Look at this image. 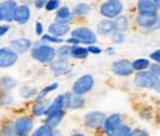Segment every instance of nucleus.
Returning <instances> with one entry per match:
<instances>
[{
  "label": "nucleus",
  "mask_w": 160,
  "mask_h": 136,
  "mask_svg": "<svg viewBox=\"0 0 160 136\" xmlns=\"http://www.w3.org/2000/svg\"><path fill=\"white\" fill-rule=\"evenodd\" d=\"M30 55H31V58L34 61L43 64V65H49L52 61L57 59V56H55V47L51 45H45L42 41H36V43L31 45Z\"/></svg>",
  "instance_id": "f257e3e1"
},
{
  "label": "nucleus",
  "mask_w": 160,
  "mask_h": 136,
  "mask_svg": "<svg viewBox=\"0 0 160 136\" xmlns=\"http://www.w3.org/2000/svg\"><path fill=\"white\" fill-rule=\"evenodd\" d=\"M133 85L137 86L138 89H150V90H154L156 93H159L160 90V80L154 79L148 70L135 73Z\"/></svg>",
  "instance_id": "f03ea898"
},
{
  "label": "nucleus",
  "mask_w": 160,
  "mask_h": 136,
  "mask_svg": "<svg viewBox=\"0 0 160 136\" xmlns=\"http://www.w3.org/2000/svg\"><path fill=\"white\" fill-rule=\"evenodd\" d=\"M70 36L79 40L80 45H97L98 36L97 33L91 30L89 27H76V28L70 30Z\"/></svg>",
  "instance_id": "7ed1b4c3"
},
{
  "label": "nucleus",
  "mask_w": 160,
  "mask_h": 136,
  "mask_svg": "<svg viewBox=\"0 0 160 136\" xmlns=\"http://www.w3.org/2000/svg\"><path fill=\"white\" fill-rule=\"evenodd\" d=\"M99 13L105 19H114L123 13V3L122 0H105L99 6Z\"/></svg>",
  "instance_id": "20e7f679"
},
{
  "label": "nucleus",
  "mask_w": 160,
  "mask_h": 136,
  "mask_svg": "<svg viewBox=\"0 0 160 136\" xmlns=\"http://www.w3.org/2000/svg\"><path fill=\"white\" fill-rule=\"evenodd\" d=\"M93 86H95L93 75H91V74H83V75H80L79 79L73 83L71 92L76 93V95H80V96H85V95H88V93L93 89Z\"/></svg>",
  "instance_id": "39448f33"
},
{
  "label": "nucleus",
  "mask_w": 160,
  "mask_h": 136,
  "mask_svg": "<svg viewBox=\"0 0 160 136\" xmlns=\"http://www.w3.org/2000/svg\"><path fill=\"white\" fill-rule=\"evenodd\" d=\"M12 127L17 136H28L34 129V119L31 115H19L12 123Z\"/></svg>",
  "instance_id": "423d86ee"
},
{
  "label": "nucleus",
  "mask_w": 160,
  "mask_h": 136,
  "mask_svg": "<svg viewBox=\"0 0 160 136\" xmlns=\"http://www.w3.org/2000/svg\"><path fill=\"white\" fill-rule=\"evenodd\" d=\"M122 124H123V119H122L120 114H117V113L110 114V115H107V117L104 119L102 126H101L99 130L104 133V136H114L117 129H119Z\"/></svg>",
  "instance_id": "0eeeda50"
},
{
  "label": "nucleus",
  "mask_w": 160,
  "mask_h": 136,
  "mask_svg": "<svg viewBox=\"0 0 160 136\" xmlns=\"http://www.w3.org/2000/svg\"><path fill=\"white\" fill-rule=\"evenodd\" d=\"M104 119H105V114L102 111H88L83 115V124L91 130H99Z\"/></svg>",
  "instance_id": "6e6552de"
},
{
  "label": "nucleus",
  "mask_w": 160,
  "mask_h": 136,
  "mask_svg": "<svg viewBox=\"0 0 160 136\" xmlns=\"http://www.w3.org/2000/svg\"><path fill=\"white\" fill-rule=\"evenodd\" d=\"M137 25L145 30H157L159 28V15L157 13H138L135 18Z\"/></svg>",
  "instance_id": "1a4fd4ad"
},
{
  "label": "nucleus",
  "mask_w": 160,
  "mask_h": 136,
  "mask_svg": "<svg viewBox=\"0 0 160 136\" xmlns=\"http://www.w3.org/2000/svg\"><path fill=\"white\" fill-rule=\"evenodd\" d=\"M111 73L117 77H131L135 74L131 61L128 59H117L111 64Z\"/></svg>",
  "instance_id": "9d476101"
},
{
  "label": "nucleus",
  "mask_w": 160,
  "mask_h": 136,
  "mask_svg": "<svg viewBox=\"0 0 160 136\" xmlns=\"http://www.w3.org/2000/svg\"><path fill=\"white\" fill-rule=\"evenodd\" d=\"M19 55L11 47H0V68H11L18 62Z\"/></svg>",
  "instance_id": "9b49d317"
},
{
  "label": "nucleus",
  "mask_w": 160,
  "mask_h": 136,
  "mask_svg": "<svg viewBox=\"0 0 160 136\" xmlns=\"http://www.w3.org/2000/svg\"><path fill=\"white\" fill-rule=\"evenodd\" d=\"M62 96H64V109L76 111V109H80L85 105V96L76 95V93H73L70 90L62 93Z\"/></svg>",
  "instance_id": "f8f14e48"
},
{
  "label": "nucleus",
  "mask_w": 160,
  "mask_h": 136,
  "mask_svg": "<svg viewBox=\"0 0 160 136\" xmlns=\"http://www.w3.org/2000/svg\"><path fill=\"white\" fill-rule=\"evenodd\" d=\"M31 18V9L27 5H17L15 12H13V18H12V22H17L18 25H25Z\"/></svg>",
  "instance_id": "ddd939ff"
},
{
  "label": "nucleus",
  "mask_w": 160,
  "mask_h": 136,
  "mask_svg": "<svg viewBox=\"0 0 160 136\" xmlns=\"http://www.w3.org/2000/svg\"><path fill=\"white\" fill-rule=\"evenodd\" d=\"M49 71H51L55 77H62L71 71V65L70 61H64V59H55L49 64Z\"/></svg>",
  "instance_id": "4468645a"
},
{
  "label": "nucleus",
  "mask_w": 160,
  "mask_h": 136,
  "mask_svg": "<svg viewBox=\"0 0 160 136\" xmlns=\"http://www.w3.org/2000/svg\"><path fill=\"white\" fill-rule=\"evenodd\" d=\"M17 2L15 0H3L0 3V15H2V21H5L6 24L12 22V18H13V12L17 7Z\"/></svg>",
  "instance_id": "2eb2a0df"
},
{
  "label": "nucleus",
  "mask_w": 160,
  "mask_h": 136,
  "mask_svg": "<svg viewBox=\"0 0 160 136\" xmlns=\"http://www.w3.org/2000/svg\"><path fill=\"white\" fill-rule=\"evenodd\" d=\"M9 45H11L9 47H11L12 51H15L18 55H21V53H27V52H30L33 41H31L30 39H27V37H18V39L11 40Z\"/></svg>",
  "instance_id": "dca6fc26"
},
{
  "label": "nucleus",
  "mask_w": 160,
  "mask_h": 136,
  "mask_svg": "<svg viewBox=\"0 0 160 136\" xmlns=\"http://www.w3.org/2000/svg\"><path fill=\"white\" fill-rule=\"evenodd\" d=\"M74 15L71 13V9L68 6H59L55 11V22L58 24H71L74 22Z\"/></svg>",
  "instance_id": "f3484780"
},
{
  "label": "nucleus",
  "mask_w": 160,
  "mask_h": 136,
  "mask_svg": "<svg viewBox=\"0 0 160 136\" xmlns=\"http://www.w3.org/2000/svg\"><path fill=\"white\" fill-rule=\"evenodd\" d=\"M64 117H65V109H59L55 113H51L45 115V124L49 126L51 129H58V126L62 123Z\"/></svg>",
  "instance_id": "a211bd4d"
},
{
  "label": "nucleus",
  "mask_w": 160,
  "mask_h": 136,
  "mask_svg": "<svg viewBox=\"0 0 160 136\" xmlns=\"http://www.w3.org/2000/svg\"><path fill=\"white\" fill-rule=\"evenodd\" d=\"M70 25L68 24H58V22H53L49 25V28H48V34H51V36H55V37H59V39H62L65 34H70Z\"/></svg>",
  "instance_id": "6ab92c4d"
},
{
  "label": "nucleus",
  "mask_w": 160,
  "mask_h": 136,
  "mask_svg": "<svg viewBox=\"0 0 160 136\" xmlns=\"http://www.w3.org/2000/svg\"><path fill=\"white\" fill-rule=\"evenodd\" d=\"M49 102L48 99H40V101H36L31 107V117L33 119H37V117H43L46 113V109L49 107Z\"/></svg>",
  "instance_id": "aec40b11"
},
{
  "label": "nucleus",
  "mask_w": 160,
  "mask_h": 136,
  "mask_svg": "<svg viewBox=\"0 0 160 136\" xmlns=\"http://www.w3.org/2000/svg\"><path fill=\"white\" fill-rule=\"evenodd\" d=\"M138 13H157L159 7L151 0H138L137 2Z\"/></svg>",
  "instance_id": "412c9836"
},
{
  "label": "nucleus",
  "mask_w": 160,
  "mask_h": 136,
  "mask_svg": "<svg viewBox=\"0 0 160 136\" xmlns=\"http://www.w3.org/2000/svg\"><path fill=\"white\" fill-rule=\"evenodd\" d=\"M114 31V27H113V21L111 19H105L104 18L102 21H99L98 22V25H97V36L99 34V36H110V34L113 33Z\"/></svg>",
  "instance_id": "4be33fe9"
},
{
  "label": "nucleus",
  "mask_w": 160,
  "mask_h": 136,
  "mask_svg": "<svg viewBox=\"0 0 160 136\" xmlns=\"http://www.w3.org/2000/svg\"><path fill=\"white\" fill-rule=\"evenodd\" d=\"M88 56H89V52L86 49V46H83V45L70 46V58H74V59H86Z\"/></svg>",
  "instance_id": "5701e85b"
},
{
  "label": "nucleus",
  "mask_w": 160,
  "mask_h": 136,
  "mask_svg": "<svg viewBox=\"0 0 160 136\" xmlns=\"http://www.w3.org/2000/svg\"><path fill=\"white\" fill-rule=\"evenodd\" d=\"M113 21V27H114V31H120V33H125L129 30V18L125 17V15H119L117 18L111 19Z\"/></svg>",
  "instance_id": "b1692460"
},
{
  "label": "nucleus",
  "mask_w": 160,
  "mask_h": 136,
  "mask_svg": "<svg viewBox=\"0 0 160 136\" xmlns=\"http://www.w3.org/2000/svg\"><path fill=\"white\" fill-rule=\"evenodd\" d=\"M18 86L17 79H13L11 75H3L0 79V90L2 92H12Z\"/></svg>",
  "instance_id": "393cba45"
},
{
  "label": "nucleus",
  "mask_w": 160,
  "mask_h": 136,
  "mask_svg": "<svg viewBox=\"0 0 160 136\" xmlns=\"http://www.w3.org/2000/svg\"><path fill=\"white\" fill-rule=\"evenodd\" d=\"M59 109H64V96H62V93L57 95V96L49 102V107H48V109H46L45 115H48V114H51V113H55V111H59Z\"/></svg>",
  "instance_id": "a878e982"
},
{
  "label": "nucleus",
  "mask_w": 160,
  "mask_h": 136,
  "mask_svg": "<svg viewBox=\"0 0 160 136\" xmlns=\"http://www.w3.org/2000/svg\"><path fill=\"white\" fill-rule=\"evenodd\" d=\"M92 12V6L89 3H86V2H80L77 5L71 9V13L74 15V17H86V15H89Z\"/></svg>",
  "instance_id": "bb28decb"
},
{
  "label": "nucleus",
  "mask_w": 160,
  "mask_h": 136,
  "mask_svg": "<svg viewBox=\"0 0 160 136\" xmlns=\"http://www.w3.org/2000/svg\"><path fill=\"white\" fill-rule=\"evenodd\" d=\"M58 87H59V83L55 81V83H51V85L45 86L43 89L40 92H37V95H36V101H40V99H46V96L51 93V92H55L58 90Z\"/></svg>",
  "instance_id": "cd10ccee"
},
{
  "label": "nucleus",
  "mask_w": 160,
  "mask_h": 136,
  "mask_svg": "<svg viewBox=\"0 0 160 136\" xmlns=\"http://www.w3.org/2000/svg\"><path fill=\"white\" fill-rule=\"evenodd\" d=\"M132 68H133V71L135 73H138V71H144V70H148L150 67V59H147V58H138V59H135V61H132Z\"/></svg>",
  "instance_id": "c85d7f7f"
},
{
  "label": "nucleus",
  "mask_w": 160,
  "mask_h": 136,
  "mask_svg": "<svg viewBox=\"0 0 160 136\" xmlns=\"http://www.w3.org/2000/svg\"><path fill=\"white\" fill-rule=\"evenodd\" d=\"M55 56H57V59L70 61V46L68 45H59L58 49H55Z\"/></svg>",
  "instance_id": "c756f323"
},
{
  "label": "nucleus",
  "mask_w": 160,
  "mask_h": 136,
  "mask_svg": "<svg viewBox=\"0 0 160 136\" xmlns=\"http://www.w3.org/2000/svg\"><path fill=\"white\" fill-rule=\"evenodd\" d=\"M40 41L42 43H45V45H62L64 43V39H59V37H55V36H51V34L48 33H43L40 36Z\"/></svg>",
  "instance_id": "7c9ffc66"
},
{
  "label": "nucleus",
  "mask_w": 160,
  "mask_h": 136,
  "mask_svg": "<svg viewBox=\"0 0 160 136\" xmlns=\"http://www.w3.org/2000/svg\"><path fill=\"white\" fill-rule=\"evenodd\" d=\"M52 135H53V129H51L49 126H46L45 123L42 126H39V127L33 129V132H31V136H52Z\"/></svg>",
  "instance_id": "2f4dec72"
},
{
  "label": "nucleus",
  "mask_w": 160,
  "mask_h": 136,
  "mask_svg": "<svg viewBox=\"0 0 160 136\" xmlns=\"http://www.w3.org/2000/svg\"><path fill=\"white\" fill-rule=\"evenodd\" d=\"M37 95V89L34 86H22L21 90H19V96L22 99H30V98H34Z\"/></svg>",
  "instance_id": "473e14b6"
},
{
  "label": "nucleus",
  "mask_w": 160,
  "mask_h": 136,
  "mask_svg": "<svg viewBox=\"0 0 160 136\" xmlns=\"http://www.w3.org/2000/svg\"><path fill=\"white\" fill-rule=\"evenodd\" d=\"M110 37H111V41H113L114 45H122V43L126 41L125 33H120V31H113V33L110 34Z\"/></svg>",
  "instance_id": "72a5a7b5"
},
{
  "label": "nucleus",
  "mask_w": 160,
  "mask_h": 136,
  "mask_svg": "<svg viewBox=\"0 0 160 136\" xmlns=\"http://www.w3.org/2000/svg\"><path fill=\"white\" fill-rule=\"evenodd\" d=\"M13 104V96L11 92H2L0 93V105H12Z\"/></svg>",
  "instance_id": "f704fd0d"
},
{
  "label": "nucleus",
  "mask_w": 160,
  "mask_h": 136,
  "mask_svg": "<svg viewBox=\"0 0 160 136\" xmlns=\"http://www.w3.org/2000/svg\"><path fill=\"white\" fill-rule=\"evenodd\" d=\"M59 6H61V2H59V0H48L43 9H46L48 12H55Z\"/></svg>",
  "instance_id": "c9c22d12"
},
{
  "label": "nucleus",
  "mask_w": 160,
  "mask_h": 136,
  "mask_svg": "<svg viewBox=\"0 0 160 136\" xmlns=\"http://www.w3.org/2000/svg\"><path fill=\"white\" fill-rule=\"evenodd\" d=\"M131 133H132V127H131V126L122 124L119 129H117V132H116L114 136H131Z\"/></svg>",
  "instance_id": "e433bc0d"
},
{
  "label": "nucleus",
  "mask_w": 160,
  "mask_h": 136,
  "mask_svg": "<svg viewBox=\"0 0 160 136\" xmlns=\"http://www.w3.org/2000/svg\"><path fill=\"white\" fill-rule=\"evenodd\" d=\"M0 136H17L15 132H13V127H12V123H8L2 127L0 130Z\"/></svg>",
  "instance_id": "4c0bfd02"
},
{
  "label": "nucleus",
  "mask_w": 160,
  "mask_h": 136,
  "mask_svg": "<svg viewBox=\"0 0 160 136\" xmlns=\"http://www.w3.org/2000/svg\"><path fill=\"white\" fill-rule=\"evenodd\" d=\"M148 71L151 73V75L154 77V79L160 80V65L159 64H150V67H148Z\"/></svg>",
  "instance_id": "58836bf2"
},
{
  "label": "nucleus",
  "mask_w": 160,
  "mask_h": 136,
  "mask_svg": "<svg viewBox=\"0 0 160 136\" xmlns=\"http://www.w3.org/2000/svg\"><path fill=\"white\" fill-rule=\"evenodd\" d=\"M86 49H88V52H89V55H99V53H102V49L99 47V46L97 45H89L86 46Z\"/></svg>",
  "instance_id": "ea45409f"
},
{
  "label": "nucleus",
  "mask_w": 160,
  "mask_h": 136,
  "mask_svg": "<svg viewBox=\"0 0 160 136\" xmlns=\"http://www.w3.org/2000/svg\"><path fill=\"white\" fill-rule=\"evenodd\" d=\"M150 61H151V62H154V64L160 62V51L159 49H156L154 52H151V53H150Z\"/></svg>",
  "instance_id": "a19ab883"
},
{
  "label": "nucleus",
  "mask_w": 160,
  "mask_h": 136,
  "mask_svg": "<svg viewBox=\"0 0 160 136\" xmlns=\"http://www.w3.org/2000/svg\"><path fill=\"white\" fill-rule=\"evenodd\" d=\"M131 136H150L148 132L144 130V129H139V127H137V129H132V133Z\"/></svg>",
  "instance_id": "79ce46f5"
},
{
  "label": "nucleus",
  "mask_w": 160,
  "mask_h": 136,
  "mask_svg": "<svg viewBox=\"0 0 160 136\" xmlns=\"http://www.w3.org/2000/svg\"><path fill=\"white\" fill-rule=\"evenodd\" d=\"M9 30H11L9 24H0V39L9 33Z\"/></svg>",
  "instance_id": "37998d69"
},
{
  "label": "nucleus",
  "mask_w": 160,
  "mask_h": 136,
  "mask_svg": "<svg viewBox=\"0 0 160 136\" xmlns=\"http://www.w3.org/2000/svg\"><path fill=\"white\" fill-rule=\"evenodd\" d=\"M34 31H36V34L37 36H42V34L45 33V28H43V24L42 22H36V25H34Z\"/></svg>",
  "instance_id": "c03bdc74"
},
{
  "label": "nucleus",
  "mask_w": 160,
  "mask_h": 136,
  "mask_svg": "<svg viewBox=\"0 0 160 136\" xmlns=\"http://www.w3.org/2000/svg\"><path fill=\"white\" fill-rule=\"evenodd\" d=\"M46 2H48V0H34V3H33V5H34L37 9H43L45 5H46Z\"/></svg>",
  "instance_id": "a18cd8bd"
},
{
  "label": "nucleus",
  "mask_w": 160,
  "mask_h": 136,
  "mask_svg": "<svg viewBox=\"0 0 160 136\" xmlns=\"http://www.w3.org/2000/svg\"><path fill=\"white\" fill-rule=\"evenodd\" d=\"M65 43H67V45H68V46L80 45V43H79V40H77V39H74V37H71V36H70L68 39H67V41H65Z\"/></svg>",
  "instance_id": "49530a36"
},
{
  "label": "nucleus",
  "mask_w": 160,
  "mask_h": 136,
  "mask_svg": "<svg viewBox=\"0 0 160 136\" xmlns=\"http://www.w3.org/2000/svg\"><path fill=\"white\" fill-rule=\"evenodd\" d=\"M21 3H22V5L30 6V5H33V3H34V0H21Z\"/></svg>",
  "instance_id": "de8ad7c7"
},
{
  "label": "nucleus",
  "mask_w": 160,
  "mask_h": 136,
  "mask_svg": "<svg viewBox=\"0 0 160 136\" xmlns=\"http://www.w3.org/2000/svg\"><path fill=\"white\" fill-rule=\"evenodd\" d=\"M105 53H107V55H113V53H114V49H113V47H108V49H105Z\"/></svg>",
  "instance_id": "09e8293b"
},
{
  "label": "nucleus",
  "mask_w": 160,
  "mask_h": 136,
  "mask_svg": "<svg viewBox=\"0 0 160 136\" xmlns=\"http://www.w3.org/2000/svg\"><path fill=\"white\" fill-rule=\"evenodd\" d=\"M52 136H62V135H61V132L58 130V129H53V135Z\"/></svg>",
  "instance_id": "8fccbe9b"
},
{
  "label": "nucleus",
  "mask_w": 160,
  "mask_h": 136,
  "mask_svg": "<svg viewBox=\"0 0 160 136\" xmlns=\"http://www.w3.org/2000/svg\"><path fill=\"white\" fill-rule=\"evenodd\" d=\"M70 136H86V135L82 133V132H76V133H73V135H70Z\"/></svg>",
  "instance_id": "3c124183"
},
{
  "label": "nucleus",
  "mask_w": 160,
  "mask_h": 136,
  "mask_svg": "<svg viewBox=\"0 0 160 136\" xmlns=\"http://www.w3.org/2000/svg\"><path fill=\"white\" fill-rule=\"evenodd\" d=\"M151 2H153V3H154V5L157 6V7L160 6V0H151Z\"/></svg>",
  "instance_id": "603ef678"
},
{
  "label": "nucleus",
  "mask_w": 160,
  "mask_h": 136,
  "mask_svg": "<svg viewBox=\"0 0 160 136\" xmlns=\"http://www.w3.org/2000/svg\"><path fill=\"white\" fill-rule=\"evenodd\" d=\"M0 21H2V15H0Z\"/></svg>",
  "instance_id": "864d4df0"
}]
</instances>
